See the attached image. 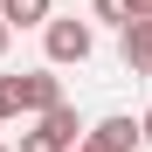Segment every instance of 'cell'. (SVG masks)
<instances>
[{"mask_svg": "<svg viewBox=\"0 0 152 152\" xmlns=\"http://www.w3.org/2000/svg\"><path fill=\"white\" fill-rule=\"evenodd\" d=\"M83 132H90V124L76 118V104L62 97L56 111H42V118H35V132H21L14 152H76V145H83Z\"/></svg>", "mask_w": 152, "mask_h": 152, "instance_id": "1", "label": "cell"}, {"mask_svg": "<svg viewBox=\"0 0 152 152\" xmlns=\"http://www.w3.org/2000/svg\"><path fill=\"white\" fill-rule=\"evenodd\" d=\"M0 90H7V111L14 118H42L62 104V76L56 69H21V76H0Z\"/></svg>", "mask_w": 152, "mask_h": 152, "instance_id": "2", "label": "cell"}, {"mask_svg": "<svg viewBox=\"0 0 152 152\" xmlns=\"http://www.w3.org/2000/svg\"><path fill=\"white\" fill-rule=\"evenodd\" d=\"M42 48H48V69L90 62V56H97V28H90V21H76V14H56V21L42 28Z\"/></svg>", "mask_w": 152, "mask_h": 152, "instance_id": "3", "label": "cell"}, {"mask_svg": "<svg viewBox=\"0 0 152 152\" xmlns=\"http://www.w3.org/2000/svg\"><path fill=\"white\" fill-rule=\"evenodd\" d=\"M132 145H145V138H138V118L118 111V118H97L90 132H83V145H76V152H132Z\"/></svg>", "mask_w": 152, "mask_h": 152, "instance_id": "4", "label": "cell"}, {"mask_svg": "<svg viewBox=\"0 0 152 152\" xmlns=\"http://www.w3.org/2000/svg\"><path fill=\"white\" fill-rule=\"evenodd\" d=\"M118 56H124V69H132L138 83H152V21H124Z\"/></svg>", "mask_w": 152, "mask_h": 152, "instance_id": "5", "label": "cell"}, {"mask_svg": "<svg viewBox=\"0 0 152 152\" xmlns=\"http://www.w3.org/2000/svg\"><path fill=\"white\" fill-rule=\"evenodd\" d=\"M0 21L7 28H48L56 21V0H0Z\"/></svg>", "mask_w": 152, "mask_h": 152, "instance_id": "6", "label": "cell"}, {"mask_svg": "<svg viewBox=\"0 0 152 152\" xmlns=\"http://www.w3.org/2000/svg\"><path fill=\"white\" fill-rule=\"evenodd\" d=\"M90 14H97V21H118V28H124V21H132V0H90Z\"/></svg>", "mask_w": 152, "mask_h": 152, "instance_id": "7", "label": "cell"}, {"mask_svg": "<svg viewBox=\"0 0 152 152\" xmlns=\"http://www.w3.org/2000/svg\"><path fill=\"white\" fill-rule=\"evenodd\" d=\"M138 138H145V145H152V111H145V118H138Z\"/></svg>", "mask_w": 152, "mask_h": 152, "instance_id": "8", "label": "cell"}, {"mask_svg": "<svg viewBox=\"0 0 152 152\" xmlns=\"http://www.w3.org/2000/svg\"><path fill=\"white\" fill-rule=\"evenodd\" d=\"M7 42H14V28H7V21H0V56H7Z\"/></svg>", "mask_w": 152, "mask_h": 152, "instance_id": "9", "label": "cell"}, {"mask_svg": "<svg viewBox=\"0 0 152 152\" xmlns=\"http://www.w3.org/2000/svg\"><path fill=\"white\" fill-rule=\"evenodd\" d=\"M7 118H14V111H7V90H0V124H7Z\"/></svg>", "mask_w": 152, "mask_h": 152, "instance_id": "10", "label": "cell"}, {"mask_svg": "<svg viewBox=\"0 0 152 152\" xmlns=\"http://www.w3.org/2000/svg\"><path fill=\"white\" fill-rule=\"evenodd\" d=\"M0 152H14V145H7V138H0Z\"/></svg>", "mask_w": 152, "mask_h": 152, "instance_id": "11", "label": "cell"}]
</instances>
